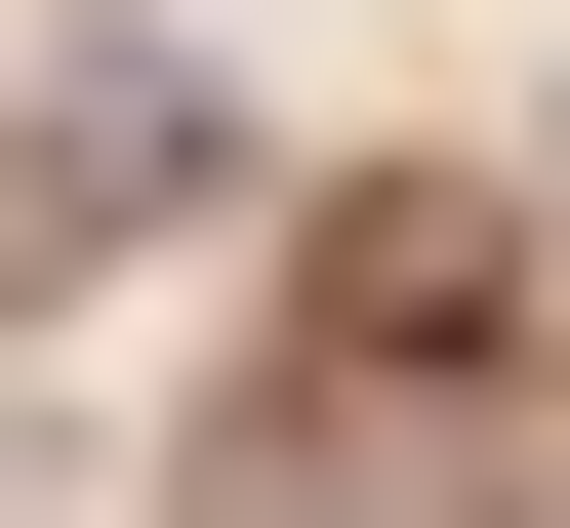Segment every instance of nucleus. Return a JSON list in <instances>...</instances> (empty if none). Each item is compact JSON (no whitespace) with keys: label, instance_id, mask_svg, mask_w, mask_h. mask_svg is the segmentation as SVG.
Segmentation results:
<instances>
[{"label":"nucleus","instance_id":"f257e3e1","mask_svg":"<svg viewBox=\"0 0 570 528\" xmlns=\"http://www.w3.org/2000/svg\"><path fill=\"white\" fill-rule=\"evenodd\" d=\"M164 203H204V82H164V41H82V82L0 122V285H82V245H164Z\"/></svg>","mask_w":570,"mask_h":528}]
</instances>
